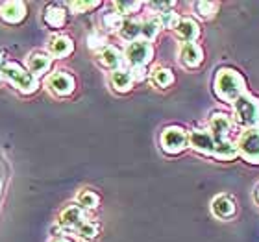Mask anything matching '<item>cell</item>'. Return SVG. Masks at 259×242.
<instances>
[{
  "label": "cell",
  "mask_w": 259,
  "mask_h": 242,
  "mask_svg": "<svg viewBox=\"0 0 259 242\" xmlns=\"http://www.w3.org/2000/svg\"><path fill=\"white\" fill-rule=\"evenodd\" d=\"M76 202H78V205H80L81 209L93 211L97 209L98 204H100V196L95 190H91V188H81L80 192H78V196H76Z\"/></svg>",
  "instance_id": "obj_21"
},
{
  "label": "cell",
  "mask_w": 259,
  "mask_h": 242,
  "mask_svg": "<svg viewBox=\"0 0 259 242\" xmlns=\"http://www.w3.org/2000/svg\"><path fill=\"white\" fill-rule=\"evenodd\" d=\"M119 35L120 39H124L130 43H134V41H139L141 37V22L135 21V19H124L122 22V26L119 30Z\"/></svg>",
  "instance_id": "obj_20"
},
{
  "label": "cell",
  "mask_w": 259,
  "mask_h": 242,
  "mask_svg": "<svg viewBox=\"0 0 259 242\" xmlns=\"http://www.w3.org/2000/svg\"><path fill=\"white\" fill-rule=\"evenodd\" d=\"M233 117L235 122L244 128H259V100L250 94H243L233 102Z\"/></svg>",
  "instance_id": "obj_3"
},
{
  "label": "cell",
  "mask_w": 259,
  "mask_h": 242,
  "mask_svg": "<svg viewBox=\"0 0 259 242\" xmlns=\"http://www.w3.org/2000/svg\"><path fill=\"white\" fill-rule=\"evenodd\" d=\"M154 60V46L152 43L145 41V39H139V41H134L130 43L124 50V61L130 65V69L134 67H146Z\"/></svg>",
  "instance_id": "obj_6"
},
{
  "label": "cell",
  "mask_w": 259,
  "mask_h": 242,
  "mask_svg": "<svg viewBox=\"0 0 259 242\" xmlns=\"http://www.w3.org/2000/svg\"><path fill=\"white\" fill-rule=\"evenodd\" d=\"M233 124L230 120V117L224 113H217L209 119V133L213 135L215 142H222L228 139V135L232 131Z\"/></svg>",
  "instance_id": "obj_14"
},
{
  "label": "cell",
  "mask_w": 259,
  "mask_h": 242,
  "mask_svg": "<svg viewBox=\"0 0 259 242\" xmlns=\"http://www.w3.org/2000/svg\"><path fill=\"white\" fill-rule=\"evenodd\" d=\"M108 37H106V33L100 32V30H93L89 35H87V46L91 50H95V54L97 52H100L102 49H106L108 46Z\"/></svg>",
  "instance_id": "obj_27"
},
{
  "label": "cell",
  "mask_w": 259,
  "mask_h": 242,
  "mask_svg": "<svg viewBox=\"0 0 259 242\" xmlns=\"http://www.w3.org/2000/svg\"><path fill=\"white\" fill-rule=\"evenodd\" d=\"M72 52H74V43H72V39H70L69 35L54 33V35H50L49 41H47V54H49L52 60L69 58Z\"/></svg>",
  "instance_id": "obj_8"
},
{
  "label": "cell",
  "mask_w": 259,
  "mask_h": 242,
  "mask_svg": "<svg viewBox=\"0 0 259 242\" xmlns=\"http://www.w3.org/2000/svg\"><path fill=\"white\" fill-rule=\"evenodd\" d=\"M0 81H2V74H0Z\"/></svg>",
  "instance_id": "obj_36"
},
{
  "label": "cell",
  "mask_w": 259,
  "mask_h": 242,
  "mask_svg": "<svg viewBox=\"0 0 259 242\" xmlns=\"http://www.w3.org/2000/svg\"><path fill=\"white\" fill-rule=\"evenodd\" d=\"M83 222H85L83 209L78 204L67 205L58 216V226L63 227V229H78V226L83 224Z\"/></svg>",
  "instance_id": "obj_11"
},
{
  "label": "cell",
  "mask_w": 259,
  "mask_h": 242,
  "mask_svg": "<svg viewBox=\"0 0 259 242\" xmlns=\"http://www.w3.org/2000/svg\"><path fill=\"white\" fill-rule=\"evenodd\" d=\"M257 198H259V192H257Z\"/></svg>",
  "instance_id": "obj_37"
},
{
  "label": "cell",
  "mask_w": 259,
  "mask_h": 242,
  "mask_svg": "<svg viewBox=\"0 0 259 242\" xmlns=\"http://www.w3.org/2000/svg\"><path fill=\"white\" fill-rule=\"evenodd\" d=\"M45 24L50 28H61L67 22V11L63 10V6L60 4H50L45 8L43 11Z\"/></svg>",
  "instance_id": "obj_18"
},
{
  "label": "cell",
  "mask_w": 259,
  "mask_h": 242,
  "mask_svg": "<svg viewBox=\"0 0 259 242\" xmlns=\"http://www.w3.org/2000/svg\"><path fill=\"white\" fill-rule=\"evenodd\" d=\"M109 83L113 87V91L120 92V94H124V92L132 91V87H134V78H132V72L130 69H117L113 70L111 74H109Z\"/></svg>",
  "instance_id": "obj_17"
},
{
  "label": "cell",
  "mask_w": 259,
  "mask_h": 242,
  "mask_svg": "<svg viewBox=\"0 0 259 242\" xmlns=\"http://www.w3.org/2000/svg\"><path fill=\"white\" fill-rule=\"evenodd\" d=\"M217 8H219V6H217L215 2H196V4H194V10L198 11V15L202 17V19H213L217 13Z\"/></svg>",
  "instance_id": "obj_31"
},
{
  "label": "cell",
  "mask_w": 259,
  "mask_h": 242,
  "mask_svg": "<svg viewBox=\"0 0 259 242\" xmlns=\"http://www.w3.org/2000/svg\"><path fill=\"white\" fill-rule=\"evenodd\" d=\"M237 152L244 161L259 165V128L246 129L244 133L239 135Z\"/></svg>",
  "instance_id": "obj_7"
},
{
  "label": "cell",
  "mask_w": 259,
  "mask_h": 242,
  "mask_svg": "<svg viewBox=\"0 0 259 242\" xmlns=\"http://www.w3.org/2000/svg\"><path fill=\"white\" fill-rule=\"evenodd\" d=\"M132 72V78L134 81H145L148 78V72H146V67H134V69H130Z\"/></svg>",
  "instance_id": "obj_32"
},
{
  "label": "cell",
  "mask_w": 259,
  "mask_h": 242,
  "mask_svg": "<svg viewBox=\"0 0 259 242\" xmlns=\"http://www.w3.org/2000/svg\"><path fill=\"white\" fill-rule=\"evenodd\" d=\"M100 2L98 0H91V2H87V0H74V2H67V8L70 11H74V13H87V11L95 10L98 8Z\"/></svg>",
  "instance_id": "obj_28"
},
{
  "label": "cell",
  "mask_w": 259,
  "mask_h": 242,
  "mask_svg": "<svg viewBox=\"0 0 259 242\" xmlns=\"http://www.w3.org/2000/svg\"><path fill=\"white\" fill-rule=\"evenodd\" d=\"M54 242H70V240H67V238H58V240H54Z\"/></svg>",
  "instance_id": "obj_35"
},
{
  "label": "cell",
  "mask_w": 259,
  "mask_h": 242,
  "mask_svg": "<svg viewBox=\"0 0 259 242\" xmlns=\"http://www.w3.org/2000/svg\"><path fill=\"white\" fill-rule=\"evenodd\" d=\"M45 87L50 94H54L58 98L70 96L76 89V80L74 76L69 74L67 70H56V72H50L45 80Z\"/></svg>",
  "instance_id": "obj_5"
},
{
  "label": "cell",
  "mask_w": 259,
  "mask_h": 242,
  "mask_svg": "<svg viewBox=\"0 0 259 242\" xmlns=\"http://www.w3.org/2000/svg\"><path fill=\"white\" fill-rule=\"evenodd\" d=\"M172 6H174V2H150V8L152 10H156L159 15L165 13V11H170Z\"/></svg>",
  "instance_id": "obj_33"
},
{
  "label": "cell",
  "mask_w": 259,
  "mask_h": 242,
  "mask_svg": "<svg viewBox=\"0 0 259 242\" xmlns=\"http://www.w3.org/2000/svg\"><path fill=\"white\" fill-rule=\"evenodd\" d=\"M174 33H176V37L184 44L194 43L200 35V26L198 22L193 21V19H180L178 26L174 28Z\"/></svg>",
  "instance_id": "obj_16"
},
{
  "label": "cell",
  "mask_w": 259,
  "mask_h": 242,
  "mask_svg": "<svg viewBox=\"0 0 259 242\" xmlns=\"http://www.w3.org/2000/svg\"><path fill=\"white\" fill-rule=\"evenodd\" d=\"M211 211L215 213L219 218H232L235 215V202L226 194H219L213 202H211Z\"/></svg>",
  "instance_id": "obj_19"
},
{
  "label": "cell",
  "mask_w": 259,
  "mask_h": 242,
  "mask_svg": "<svg viewBox=\"0 0 259 242\" xmlns=\"http://www.w3.org/2000/svg\"><path fill=\"white\" fill-rule=\"evenodd\" d=\"M157 21H159V24H161V28H165V30H174V28L178 26L180 22V17L176 11H165V13H161V15H157Z\"/></svg>",
  "instance_id": "obj_30"
},
{
  "label": "cell",
  "mask_w": 259,
  "mask_h": 242,
  "mask_svg": "<svg viewBox=\"0 0 259 242\" xmlns=\"http://www.w3.org/2000/svg\"><path fill=\"white\" fill-rule=\"evenodd\" d=\"M26 2L22 0H8L0 4V21L4 24H21L26 19Z\"/></svg>",
  "instance_id": "obj_9"
},
{
  "label": "cell",
  "mask_w": 259,
  "mask_h": 242,
  "mask_svg": "<svg viewBox=\"0 0 259 242\" xmlns=\"http://www.w3.org/2000/svg\"><path fill=\"white\" fill-rule=\"evenodd\" d=\"M237 156H239L237 144H233L230 139L222 140V142H217L215 157H219V159H224V161H233Z\"/></svg>",
  "instance_id": "obj_23"
},
{
  "label": "cell",
  "mask_w": 259,
  "mask_h": 242,
  "mask_svg": "<svg viewBox=\"0 0 259 242\" xmlns=\"http://www.w3.org/2000/svg\"><path fill=\"white\" fill-rule=\"evenodd\" d=\"M189 146L198 154H204V156H215L217 150V142L213 139V135L209 133V129H191Z\"/></svg>",
  "instance_id": "obj_10"
},
{
  "label": "cell",
  "mask_w": 259,
  "mask_h": 242,
  "mask_svg": "<svg viewBox=\"0 0 259 242\" xmlns=\"http://www.w3.org/2000/svg\"><path fill=\"white\" fill-rule=\"evenodd\" d=\"M122 22H124V19L117 13V11H111V13H106V15L102 17V26L106 32L109 33H119L120 26H122Z\"/></svg>",
  "instance_id": "obj_26"
},
{
  "label": "cell",
  "mask_w": 259,
  "mask_h": 242,
  "mask_svg": "<svg viewBox=\"0 0 259 242\" xmlns=\"http://www.w3.org/2000/svg\"><path fill=\"white\" fill-rule=\"evenodd\" d=\"M113 6H115V10H117V13H119L122 19L124 17H128V15H134V13H137V11L141 10V2H113Z\"/></svg>",
  "instance_id": "obj_29"
},
{
  "label": "cell",
  "mask_w": 259,
  "mask_h": 242,
  "mask_svg": "<svg viewBox=\"0 0 259 242\" xmlns=\"http://www.w3.org/2000/svg\"><path fill=\"white\" fill-rule=\"evenodd\" d=\"M97 61L100 67H104V69H108L113 72V70L120 69V65H122V61H124V54H122L117 46L108 44L106 49L97 52Z\"/></svg>",
  "instance_id": "obj_13"
},
{
  "label": "cell",
  "mask_w": 259,
  "mask_h": 242,
  "mask_svg": "<svg viewBox=\"0 0 259 242\" xmlns=\"http://www.w3.org/2000/svg\"><path fill=\"white\" fill-rule=\"evenodd\" d=\"M8 63H10V60H8V54H6V50L0 49V70L4 69Z\"/></svg>",
  "instance_id": "obj_34"
},
{
  "label": "cell",
  "mask_w": 259,
  "mask_h": 242,
  "mask_svg": "<svg viewBox=\"0 0 259 242\" xmlns=\"http://www.w3.org/2000/svg\"><path fill=\"white\" fill-rule=\"evenodd\" d=\"M152 81H154L159 89H167L168 85L174 83L172 70L167 69V67H157V69H154V72H152Z\"/></svg>",
  "instance_id": "obj_24"
},
{
  "label": "cell",
  "mask_w": 259,
  "mask_h": 242,
  "mask_svg": "<svg viewBox=\"0 0 259 242\" xmlns=\"http://www.w3.org/2000/svg\"><path fill=\"white\" fill-rule=\"evenodd\" d=\"M215 94L224 102H235L244 94L243 76L233 69H221L215 76Z\"/></svg>",
  "instance_id": "obj_1"
},
{
  "label": "cell",
  "mask_w": 259,
  "mask_h": 242,
  "mask_svg": "<svg viewBox=\"0 0 259 242\" xmlns=\"http://www.w3.org/2000/svg\"><path fill=\"white\" fill-rule=\"evenodd\" d=\"M52 58L47 52H33L26 58V67L33 76H43L52 69Z\"/></svg>",
  "instance_id": "obj_15"
},
{
  "label": "cell",
  "mask_w": 259,
  "mask_h": 242,
  "mask_svg": "<svg viewBox=\"0 0 259 242\" xmlns=\"http://www.w3.org/2000/svg\"><path fill=\"white\" fill-rule=\"evenodd\" d=\"M159 32H161V24L157 21V17H150V19L141 22V37L148 43H152L159 35Z\"/></svg>",
  "instance_id": "obj_22"
},
{
  "label": "cell",
  "mask_w": 259,
  "mask_h": 242,
  "mask_svg": "<svg viewBox=\"0 0 259 242\" xmlns=\"http://www.w3.org/2000/svg\"><path fill=\"white\" fill-rule=\"evenodd\" d=\"M0 74H2V80L10 81L21 94H33V92L39 91L37 76H33L30 70L24 69L22 65L15 63V61H10L4 69L0 70Z\"/></svg>",
  "instance_id": "obj_2"
},
{
  "label": "cell",
  "mask_w": 259,
  "mask_h": 242,
  "mask_svg": "<svg viewBox=\"0 0 259 242\" xmlns=\"http://www.w3.org/2000/svg\"><path fill=\"white\" fill-rule=\"evenodd\" d=\"M180 61L187 69H196L204 61V50L196 43H185L180 46Z\"/></svg>",
  "instance_id": "obj_12"
},
{
  "label": "cell",
  "mask_w": 259,
  "mask_h": 242,
  "mask_svg": "<svg viewBox=\"0 0 259 242\" xmlns=\"http://www.w3.org/2000/svg\"><path fill=\"white\" fill-rule=\"evenodd\" d=\"M76 235H78L81 240L93 242L95 238L98 237V224H97V222L85 220L83 224H80V226H78V229H76Z\"/></svg>",
  "instance_id": "obj_25"
},
{
  "label": "cell",
  "mask_w": 259,
  "mask_h": 242,
  "mask_svg": "<svg viewBox=\"0 0 259 242\" xmlns=\"http://www.w3.org/2000/svg\"><path fill=\"white\" fill-rule=\"evenodd\" d=\"M159 144L165 154H182L185 148H189V133L180 126H167L159 135Z\"/></svg>",
  "instance_id": "obj_4"
}]
</instances>
